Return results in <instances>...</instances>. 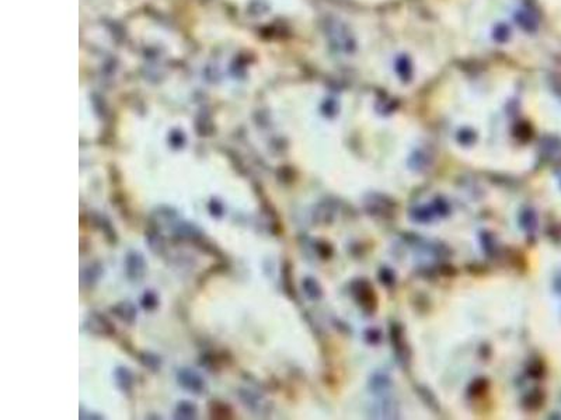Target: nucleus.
Wrapping results in <instances>:
<instances>
[{
	"label": "nucleus",
	"mask_w": 561,
	"mask_h": 420,
	"mask_svg": "<svg viewBox=\"0 0 561 420\" xmlns=\"http://www.w3.org/2000/svg\"><path fill=\"white\" fill-rule=\"evenodd\" d=\"M85 329L97 336H112L115 333V328L110 320L98 312H91L86 317Z\"/></svg>",
	"instance_id": "obj_1"
},
{
	"label": "nucleus",
	"mask_w": 561,
	"mask_h": 420,
	"mask_svg": "<svg viewBox=\"0 0 561 420\" xmlns=\"http://www.w3.org/2000/svg\"><path fill=\"white\" fill-rule=\"evenodd\" d=\"M177 381H178V384H180L183 388L195 395L202 394L205 391V388H207L204 378L196 373V371L191 370V368H181V370H178V373H177Z\"/></svg>",
	"instance_id": "obj_2"
},
{
	"label": "nucleus",
	"mask_w": 561,
	"mask_h": 420,
	"mask_svg": "<svg viewBox=\"0 0 561 420\" xmlns=\"http://www.w3.org/2000/svg\"><path fill=\"white\" fill-rule=\"evenodd\" d=\"M146 272L145 257L138 251L128 252L125 258V273L131 282H141Z\"/></svg>",
	"instance_id": "obj_3"
},
{
	"label": "nucleus",
	"mask_w": 561,
	"mask_h": 420,
	"mask_svg": "<svg viewBox=\"0 0 561 420\" xmlns=\"http://www.w3.org/2000/svg\"><path fill=\"white\" fill-rule=\"evenodd\" d=\"M111 312L117 318H119L121 321H124V322H127V324H133L135 322V320H136V308H135V305L132 304V303H129V301H121V303H118L117 305H114V307H111Z\"/></svg>",
	"instance_id": "obj_4"
},
{
	"label": "nucleus",
	"mask_w": 561,
	"mask_h": 420,
	"mask_svg": "<svg viewBox=\"0 0 561 420\" xmlns=\"http://www.w3.org/2000/svg\"><path fill=\"white\" fill-rule=\"evenodd\" d=\"M114 377H115V383H117L118 388L124 391V392H129L133 387V374L129 371V368L127 367H117L115 368V373H114Z\"/></svg>",
	"instance_id": "obj_5"
},
{
	"label": "nucleus",
	"mask_w": 561,
	"mask_h": 420,
	"mask_svg": "<svg viewBox=\"0 0 561 420\" xmlns=\"http://www.w3.org/2000/svg\"><path fill=\"white\" fill-rule=\"evenodd\" d=\"M196 413H198V409L196 406L190 401H181L177 405V408L174 410V417L175 419H195Z\"/></svg>",
	"instance_id": "obj_6"
},
{
	"label": "nucleus",
	"mask_w": 561,
	"mask_h": 420,
	"mask_svg": "<svg viewBox=\"0 0 561 420\" xmlns=\"http://www.w3.org/2000/svg\"><path fill=\"white\" fill-rule=\"evenodd\" d=\"M101 269H103V266L98 263H93V265H89L87 268L83 269L82 270V283L85 286H89V287L97 283V280H98L101 272H103Z\"/></svg>",
	"instance_id": "obj_7"
},
{
	"label": "nucleus",
	"mask_w": 561,
	"mask_h": 420,
	"mask_svg": "<svg viewBox=\"0 0 561 420\" xmlns=\"http://www.w3.org/2000/svg\"><path fill=\"white\" fill-rule=\"evenodd\" d=\"M146 241H148L149 248L154 254H162V251L164 249L163 237H162V234L157 230H149L148 236H146Z\"/></svg>",
	"instance_id": "obj_8"
},
{
	"label": "nucleus",
	"mask_w": 561,
	"mask_h": 420,
	"mask_svg": "<svg viewBox=\"0 0 561 420\" xmlns=\"http://www.w3.org/2000/svg\"><path fill=\"white\" fill-rule=\"evenodd\" d=\"M139 360L142 363L145 367H148L150 371H159L160 367H162V360L157 354L150 352H143L141 356H139Z\"/></svg>",
	"instance_id": "obj_9"
},
{
	"label": "nucleus",
	"mask_w": 561,
	"mask_h": 420,
	"mask_svg": "<svg viewBox=\"0 0 561 420\" xmlns=\"http://www.w3.org/2000/svg\"><path fill=\"white\" fill-rule=\"evenodd\" d=\"M141 304H142V307L145 308V310H148V311L154 310V308H157V305H159V296L154 293L153 290H148V291H145V294L142 296V299H141Z\"/></svg>",
	"instance_id": "obj_10"
},
{
	"label": "nucleus",
	"mask_w": 561,
	"mask_h": 420,
	"mask_svg": "<svg viewBox=\"0 0 561 420\" xmlns=\"http://www.w3.org/2000/svg\"><path fill=\"white\" fill-rule=\"evenodd\" d=\"M208 209H209L213 217H222L223 213H225V206H223L221 200L217 199H212L209 202V205H208Z\"/></svg>",
	"instance_id": "obj_11"
}]
</instances>
